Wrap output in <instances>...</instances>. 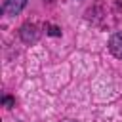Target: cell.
<instances>
[{
  "mask_svg": "<svg viewBox=\"0 0 122 122\" xmlns=\"http://www.w3.org/2000/svg\"><path fill=\"white\" fill-rule=\"evenodd\" d=\"M2 105H4L6 109H13V107H15V99L10 97V95H4V97H2Z\"/></svg>",
  "mask_w": 122,
  "mask_h": 122,
  "instance_id": "5",
  "label": "cell"
},
{
  "mask_svg": "<svg viewBox=\"0 0 122 122\" xmlns=\"http://www.w3.org/2000/svg\"><path fill=\"white\" fill-rule=\"evenodd\" d=\"M25 6H27V0H4L2 13H6V15H17V13L23 11Z\"/></svg>",
  "mask_w": 122,
  "mask_h": 122,
  "instance_id": "2",
  "label": "cell"
},
{
  "mask_svg": "<svg viewBox=\"0 0 122 122\" xmlns=\"http://www.w3.org/2000/svg\"><path fill=\"white\" fill-rule=\"evenodd\" d=\"M44 29H46V34H50V36H61V29L55 27V25H50L48 23Z\"/></svg>",
  "mask_w": 122,
  "mask_h": 122,
  "instance_id": "4",
  "label": "cell"
},
{
  "mask_svg": "<svg viewBox=\"0 0 122 122\" xmlns=\"http://www.w3.org/2000/svg\"><path fill=\"white\" fill-rule=\"evenodd\" d=\"M61 122H76V120H71V118H65V120H61Z\"/></svg>",
  "mask_w": 122,
  "mask_h": 122,
  "instance_id": "6",
  "label": "cell"
},
{
  "mask_svg": "<svg viewBox=\"0 0 122 122\" xmlns=\"http://www.w3.org/2000/svg\"><path fill=\"white\" fill-rule=\"evenodd\" d=\"M109 51L116 59H122V32H114L109 38Z\"/></svg>",
  "mask_w": 122,
  "mask_h": 122,
  "instance_id": "3",
  "label": "cell"
},
{
  "mask_svg": "<svg viewBox=\"0 0 122 122\" xmlns=\"http://www.w3.org/2000/svg\"><path fill=\"white\" fill-rule=\"evenodd\" d=\"M19 34H21V40L23 42H27V44H30V42H36L38 40V27L34 25V23H25L23 27H21V30H19Z\"/></svg>",
  "mask_w": 122,
  "mask_h": 122,
  "instance_id": "1",
  "label": "cell"
}]
</instances>
